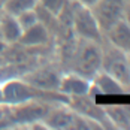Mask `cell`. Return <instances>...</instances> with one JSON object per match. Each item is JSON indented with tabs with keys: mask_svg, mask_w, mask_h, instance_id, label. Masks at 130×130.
<instances>
[{
	"mask_svg": "<svg viewBox=\"0 0 130 130\" xmlns=\"http://www.w3.org/2000/svg\"><path fill=\"white\" fill-rule=\"evenodd\" d=\"M96 93L99 94H127L126 90L123 88V85L118 82L115 78H112L111 75H108L102 69L93 76L91 79V88L90 94L91 97L96 96Z\"/></svg>",
	"mask_w": 130,
	"mask_h": 130,
	"instance_id": "cell-12",
	"label": "cell"
},
{
	"mask_svg": "<svg viewBox=\"0 0 130 130\" xmlns=\"http://www.w3.org/2000/svg\"><path fill=\"white\" fill-rule=\"evenodd\" d=\"M70 11H72V27L76 38L93 40L97 43H103L105 36L100 27L93 15L91 8H87L75 0H70Z\"/></svg>",
	"mask_w": 130,
	"mask_h": 130,
	"instance_id": "cell-5",
	"label": "cell"
},
{
	"mask_svg": "<svg viewBox=\"0 0 130 130\" xmlns=\"http://www.w3.org/2000/svg\"><path fill=\"white\" fill-rule=\"evenodd\" d=\"M6 46H8V45H6V43H5L3 40L0 39V57H2V54L5 52V50H6Z\"/></svg>",
	"mask_w": 130,
	"mask_h": 130,
	"instance_id": "cell-20",
	"label": "cell"
},
{
	"mask_svg": "<svg viewBox=\"0 0 130 130\" xmlns=\"http://www.w3.org/2000/svg\"><path fill=\"white\" fill-rule=\"evenodd\" d=\"M91 11H93V15L96 17V21L103 36L118 21L124 18V5L111 2V0H97L96 5L91 6Z\"/></svg>",
	"mask_w": 130,
	"mask_h": 130,
	"instance_id": "cell-8",
	"label": "cell"
},
{
	"mask_svg": "<svg viewBox=\"0 0 130 130\" xmlns=\"http://www.w3.org/2000/svg\"><path fill=\"white\" fill-rule=\"evenodd\" d=\"M3 103L20 105L28 100H46V102H61L67 103L69 97L61 94L60 91H45L36 88L26 82L23 78H9L2 82Z\"/></svg>",
	"mask_w": 130,
	"mask_h": 130,
	"instance_id": "cell-1",
	"label": "cell"
},
{
	"mask_svg": "<svg viewBox=\"0 0 130 130\" xmlns=\"http://www.w3.org/2000/svg\"><path fill=\"white\" fill-rule=\"evenodd\" d=\"M2 12H3V9H2V3H0V15H2Z\"/></svg>",
	"mask_w": 130,
	"mask_h": 130,
	"instance_id": "cell-25",
	"label": "cell"
},
{
	"mask_svg": "<svg viewBox=\"0 0 130 130\" xmlns=\"http://www.w3.org/2000/svg\"><path fill=\"white\" fill-rule=\"evenodd\" d=\"M105 112L108 118L111 120L114 129H123V130H130V123L127 114L124 111L123 105H103Z\"/></svg>",
	"mask_w": 130,
	"mask_h": 130,
	"instance_id": "cell-15",
	"label": "cell"
},
{
	"mask_svg": "<svg viewBox=\"0 0 130 130\" xmlns=\"http://www.w3.org/2000/svg\"><path fill=\"white\" fill-rule=\"evenodd\" d=\"M123 106H124V111L127 114V118H129V123H130V103H126V105H123Z\"/></svg>",
	"mask_w": 130,
	"mask_h": 130,
	"instance_id": "cell-21",
	"label": "cell"
},
{
	"mask_svg": "<svg viewBox=\"0 0 130 130\" xmlns=\"http://www.w3.org/2000/svg\"><path fill=\"white\" fill-rule=\"evenodd\" d=\"M5 2H6V0H0V3H2V5H3V3H5Z\"/></svg>",
	"mask_w": 130,
	"mask_h": 130,
	"instance_id": "cell-26",
	"label": "cell"
},
{
	"mask_svg": "<svg viewBox=\"0 0 130 130\" xmlns=\"http://www.w3.org/2000/svg\"><path fill=\"white\" fill-rule=\"evenodd\" d=\"M91 88V81L84 76H81L78 73L64 70L61 73V79H60V85H58V91L61 94H64L67 97L72 96H82V94H88Z\"/></svg>",
	"mask_w": 130,
	"mask_h": 130,
	"instance_id": "cell-11",
	"label": "cell"
},
{
	"mask_svg": "<svg viewBox=\"0 0 130 130\" xmlns=\"http://www.w3.org/2000/svg\"><path fill=\"white\" fill-rule=\"evenodd\" d=\"M100 69L115 78L123 85L126 93L130 94V63L129 57L115 45L105 39L102 43V66Z\"/></svg>",
	"mask_w": 130,
	"mask_h": 130,
	"instance_id": "cell-3",
	"label": "cell"
},
{
	"mask_svg": "<svg viewBox=\"0 0 130 130\" xmlns=\"http://www.w3.org/2000/svg\"><path fill=\"white\" fill-rule=\"evenodd\" d=\"M75 2H78V3L84 5V6H87V8H91L93 5H96L97 0H75Z\"/></svg>",
	"mask_w": 130,
	"mask_h": 130,
	"instance_id": "cell-19",
	"label": "cell"
},
{
	"mask_svg": "<svg viewBox=\"0 0 130 130\" xmlns=\"http://www.w3.org/2000/svg\"><path fill=\"white\" fill-rule=\"evenodd\" d=\"M3 64H5V60H3V57H0V70H2Z\"/></svg>",
	"mask_w": 130,
	"mask_h": 130,
	"instance_id": "cell-24",
	"label": "cell"
},
{
	"mask_svg": "<svg viewBox=\"0 0 130 130\" xmlns=\"http://www.w3.org/2000/svg\"><path fill=\"white\" fill-rule=\"evenodd\" d=\"M66 3H67V0H39L40 6H43L46 11H50L55 17L61 12V9L64 8Z\"/></svg>",
	"mask_w": 130,
	"mask_h": 130,
	"instance_id": "cell-18",
	"label": "cell"
},
{
	"mask_svg": "<svg viewBox=\"0 0 130 130\" xmlns=\"http://www.w3.org/2000/svg\"><path fill=\"white\" fill-rule=\"evenodd\" d=\"M61 73H63V69L60 67L55 58H52L30 69L21 78L36 88L45 91H58Z\"/></svg>",
	"mask_w": 130,
	"mask_h": 130,
	"instance_id": "cell-6",
	"label": "cell"
},
{
	"mask_svg": "<svg viewBox=\"0 0 130 130\" xmlns=\"http://www.w3.org/2000/svg\"><path fill=\"white\" fill-rule=\"evenodd\" d=\"M18 43H21L24 46H30V48L46 46V45H54V36L48 27L42 24L40 21H38L31 27L23 30Z\"/></svg>",
	"mask_w": 130,
	"mask_h": 130,
	"instance_id": "cell-10",
	"label": "cell"
},
{
	"mask_svg": "<svg viewBox=\"0 0 130 130\" xmlns=\"http://www.w3.org/2000/svg\"><path fill=\"white\" fill-rule=\"evenodd\" d=\"M17 20H18V23H20V26L23 30H26L28 27H31L33 24H36L38 21H39V18H38V13L35 9H30V11H24V12L18 13L17 15Z\"/></svg>",
	"mask_w": 130,
	"mask_h": 130,
	"instance_id": "cell-17",
	"label": "cell"
},
{
	"mask_svg": "<svg viewBox=\"0 0 130 130\" xmlns=\"http://www.w3.org/2000/svg\"><path fill=\"white\" fill-rule=\"evenodd\" d=\"M3 103V93H2V82H0V105Z\"/></svg>",
	"mask_w": 130,
	"mask_h": 130,
	"instance_id": "cell-22",
	"label": "cell"
},
{
	"mask_svg": "<svg viewBox=\"0 0 130 130\" xmlns=\"http://www.w3.org/2000/svg\"><path fill=\"white\" fill-rule=\"evenodd\" d=\"M111 2H117V3H121V5H124V6H126V3H127V0H111Z\"/></svg>",
	"mask_w": 130,
	"mask_h": 130,
	"instance_id": "cell-23",
	"label": "cell"
},
{
	"mask_svg": "<svg viewBox=\"0 0 130 130\" xmlns=\"http://www.w3.org/2000/svg\"><path fill=\"white\" fill-rule=\"evenodd\" d=\"M100 66H102V45L93 40L78 38L66 70L78 73L91 81L93 76L100 70Z\"/></svg>",
	"mask_w": 130,
	"mask_h": 130,
	"instance_id": "cell-2",
	"label": "cell"
},
{
	"mask_svg": "<svg viewBox=\"0 0 130 130\" xmlns=\"http://www.w3.org/2000/svg\"><path fill=\"white\" fill-rule=\"evenodd\" d=\"M126 5H130V0H127V3H126Z\"/></svg>",
	"mask_w": 130,
	"mask_h": 130,
	"instance_id": "cell-27",
	"label": "cell"
},
{
	"mask_svg": "<svg viewBox=\"0 0 130 130\" xmlns=\"http://www.w3.org/2000/svg\"><path fill=\"white\" fill-rule=\"evenodd\" d=\"M67 105H69V108L73 112L81 114L84 117H87V118H90V120H93V121H96V123H99L103 130L114 129L111 120L108 118L106 112H105L103 105H99L96 102V99L91 97L90 94L72 96V97H69Z\"/></svg>",
	"mask_w": 130,
	"mask_h": 130,
	"instance_id": "cell-7",
	"label": "cell"
},
{
	"mask_svg": "<svg viewBox=\"0 0 130 130\" xmlns=\"http://www.w3.org/2000/svg\"><path fill=\"white\" fill-rule=\"evenodd\" d=\"M54 103L60 102H46L35 99L20 105H9V112L6 118L9 121L11 129H28L31 124L42 121Z\"/></svg>",
	"mask_w": 130,
	"mask_h": 130,
	"instance_id": "cell-4",
	"label": "cell"
},
{
	"mask_svg": "<svg viewBox=\"0 0 130 130\" xmlns=\"http://www.w3.org/2000/svg\"><path fill=\"white\" fill-rule=\"evenodd\" d=\"M75 118V112L69 108L67 103H54L48 114L43 117L42 123L46 126V129L52 130H67L72 127Z\"/></svg>",
	"mask_w": 130,
	"mask_h": 130,
	"instance_id": "cell-9",
	"label": "cell"
},
{
	"mask_svg": "<svg viewBox=\"0 0 130 130\" xmlns=\"http://www.w3.org/2000/svg\"><path fill=\"white\" fill-rule=\"evenodd\" d=\"M105 39L126 54H130V26L124 21V18L105 33Z\"/></svg>",
	"mask_w": 130,
	"mask_h": 130,
	"instance_id": "cell-14",
	"label": "cell"
},
{
	"mask_svg": "<svg viewBox=\"0 0 130 130\" xmlns=\"http://www.w3.org/2000/svg\"><path fill=\"white\" fill-rule=\"evenodd\" d=\"M38 3H39V0H6L2 5V9L5 12L12 13V15L17 17L18 13L24 12V11L35 9Z\"/></svg>",
	"mask_w": 130,
	"mask_h": 130,
	"instance_id": "cell-16",
	"label": "cell"
},
{
	"mask_svg": "<svg viewBox=\"0 0 130 130\" xmlns=\"http://www.w3.org/2000/svg\"><path fill=\"white\" fill-rule=\"evenodd\" d=\"M21 33H23V28L20 26L17 17L3 11L0 15V39L6 45L17 43L21 38Z\"/></svg>",
	"mask_w": 130,
	"mask_h": 130,
	"instance_id": "cell-13",
	"label": "cell"
}]
</instances>
